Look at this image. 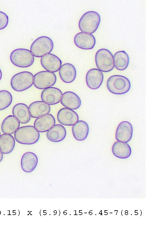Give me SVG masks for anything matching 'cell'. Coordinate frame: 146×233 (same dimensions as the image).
<instances>
[{"label":"cell","mask_w":146,"mask_h":233,"mask_svg":"<svg viewBox=\"0 0 146 233\" xmlns=\"http://www.w3.org/2000/svg\"><path fill=\"white\" fill-rule=\"evenodd\" d=\"M15 140L10 134H4L0 136V149L5 154L11 153L14 148Z\"/></svg>","instance_id":"obj_25"},{"label":"cell","mask_w":146,"mask_h":233,"mask_svg":"<svg viewBox=\"0 0 146 233\" xmlns=\"http://www.w3.org/2000/svg\"><path fill=\"white\" fill-rule=\"evenodd\" d=\"M114 66L118 70L123 71L128 66L129 58L127 53L124 50L117 51L113 57Z\"/></svg>","instance_id":"obj_26"},{"label":"cell","mask_w":146,"mask_h":233,"mask_svg":"<svg viewBox=\"0 0 146 233\" xmlns=\"http://www.w3.org/2000/svg\"><path fill=\"white\" fill-rule=\"evenodd\" d=\"M40 133L31 125L23 126L19 128L15 132L14 137L18 143L25 145L36 143L39 140Z\"/></svg>","instance_id":"obj_2"},{"label":"cell","mask_w":146,"mask_h":233,"mask_svg":"<svg viewBox=\"0 0 146 233\" xmlns=\"http://www.w3.org/2000/svg\"><path fill=\"white\" fill-rule=\"evenodd\" d=\"M101 22L99 14L94 11L84 13L80 18L78 23L80 30L83 32L91 34L97 30Z\"/></svg>","instance_id":"obj_1"},{"label":"cell","mask_w":146,"mask_h":233,"mask_svg":"<svg viewBox=\"0 0 146 233\" xmlns=\"http://www.w3.org/2000/svg\"><path fill=\"white\" fill-rule=\"evenodd\" d=\"M61 103L66 108L75 110L80 107L81 101L80 97L76 93L68 91L62 94Z\"/></svg>","instance_id":"obj_16"},{"label":"cell","mask_w":146,"mask_h":233,"mask_svg":"<svg viewBox=\"0 0 146 233\" xmlns=\"http://www.w3.org/2000/svg\"><path fill=\"white\" fill-rule=\"evenodd\" d=\"M73 136L76 140L82 141L87 137L89 132L88 123L82 120L78 121L72 127Z\"/></svg>","instance_id":"obj_21"},{"label":"cell","mask_w":146,"mask_h":233,"mask_svg":"<svg viewBox=\"0 0 146 233\" xmlns=\"http://www.w3.org/2000/svg\"><path fill=\"white\" fill-rule=\"evenodd\" d=\"M125 214V215H128V213L126 212Z\"/></svg>","instance_id":"obj_31"},{"label":"cell","mask_w":146,"mask_h":233,"mask_svg":"<svg viewBox=\"0 0 146 233\" xmlns=\"http://www.w3.org/2000/svg\"><path fill=\"white\" fill-rule=\"evenodd\" d=\"M57 117L60 123L67 126H73L79 120L78 116L75 112L66 108H63L58 111Z\"/></svg>","instance_id":"obj_10"},{"label":"cell","mask_w":146,"mask_h":233,"mask_svg":"<svg viewBox=\"0 0 146 233\" xmlns=\"http://www.w3.org/2000/svg\"><path fill=\"white\" fill-rule=\"evenodd\" d=\"M12 101V96L9 92L4 90L0 91V110L7 108Z\"/></svg>","instance_id":"obj_27"},{"label":"cell","mask_w":146,"mask_h":233,"mask_svg":"<svg viewBox=\"0 0 146 233\" xmlns=\"http://www.w3.org/2000/svg\"><path fill=\"white\" fill-rule=\"evenodd\" d=\"M3 153L2 152L0 149V162H1L3 158Z\"/></svg>","instance_id":"obj_29"},{"label":"cell","mask_w":146,"mask_h":233,"mask_svg":"<svg viewBox=\"0 0 146 233\" xmlns=\"http://www.w3.org/2000/svg\"><path fill=\"white\" fill-rule=\"evenodd\" d=\"M38 162L36 155L33 152L28 151L24 153L21 160V165L23 171L29 173L36 168Z\"/></svg>","instance_id":"obj_17"},{"label":"cell","mask_w":146,"mask_h":233,"mask_svg":"<svg viewBox=\"0 0 146 233\" xmlns=\"http://www.w3.org/2000/svg\"><path fill=\"white\" fill-rule=\"evenodd\" d=\"M33 82V74L28 71H23L14 75L11 79L10 84L14 90L21 92L30 88Z\"/></svg>","instance_id":"obj_5"},{"label":"cell","mask_w":146,"mask_h":233,"mask_svg":"<svg viewBox=\"0 0 146 233\" xmlns=\"http://www.w3.org/2000/svg\"><path fill=\"white\" fill-rule=\"evenodd\" d=\"M31 116L36 118L48 114L51 110L49 105L42 101H36L32 103L29 106Z\"/></svg>","instance_id":"obj_18"},{"label":"cell","mask_w":146,"mask_h":233,"mask_svg":"<svg viewBox=\"0 0 146 233\" xmlns=\"http://www.w3.org/2000/svg\"><path fill=\"white\" fill-rule=\"evenodd\" d=\"M104 80L101 71L96 68H92L87 72L85 77L86 84L91 89L95 90L101 85Z\"/></svg>","instance_id":"obj_13"},{"label":"cell","mask_w":146,"mask_h":233,"mask_svg":"<svg viewBox=\"0 0 146 233\" xmlns=\"http://www.w3.org/2000/svg\"><path fill=\"white\" fill-rule=\"evenodd\" d=\"M112 151L116 157L121 159H126L129 158L131 153V148L127 143L116 141L113 144Z\"/></svg>","instance_id":"obj_23"},{"label":"cell","mask_w":146,"mask_h":233,"mask_svg":"<svg viewBox=\"0 0 146 233\" xmlns=\"http://www.w3.org/2000/svg\"><path fill=\"white\" fill-rule=\"evenodd\" d=\"M95 59L96 66L102 72H109L114 68L113 55L107 49L102 48L98 50L95 54Z\"/></svg>","instance_id":"obj_7"},{"label":"cell","mask_w":146,"mask_h":233,"mask_svg":"<svg viewBox=\"0 0 146 233\" xmlns=\"http://www.w3.org/2000/svg\"><path fill=\"white\" fill-rule=\"evenodd\" d=\"M2 73L1 69L0 68V81L2 79Z\"/></svg>","instance_id":"obj_30"},{"label":"cell","mask_w":146,"mask_h":233,"mask_svg":"<svg viewBox=\"0 0 146 233\" xmlns=\"http://www.w3.org/2000/svg\"><path fill=\"white\" fill-rule=\"evenodd\" d=\"M12 113L21 123H27L30 120L28 107L24 103H19L15 104L12 108Z\"/></svg>","instance_id":"obj_19"},{"label":"cell","mask_w":146,"mask_h":233,"mask_svg":"<svg viewBox=\"0 0 146 233\" xmlns=\"http://www.w3.org/2000/svg\"><path fill=\"white\" fill-rule=\"evenodd\" d=\"M66 133V130L64 126L60 124H56L47 131L46 136L50 141L58 142L65 139Z\"/></svg>","instance_id":"obj_22"},{"label":"cell","mask_w":146,"mask_h":233,"mask_svg":"<svg viewBox=\"0 0 146 233\" xmlns=\"http://www.w3.org/2000/svg\"><path fill=\"white\" fill-rule=\"evenodd\" d=\"M74 41L78 47L85 50L93 49L96 43V39L94 35L83 32L78 33L75 35Z\"/></svg>","instance_id":"obj_9"},{"label":"cell","mask_w":146,"mask_h":233,"mask_svg":"<svg viewBox=\"0 0 146 233\" xmlns=\"http://www.w3.org/2000/svg\"><path fill=\"white\" fill-rule=\"evenodd\" d=\"M107 86L109 91L116 95H123L128 92L131 87V83L126 77L119 75L110 77L107 81Z\"/></svg>","instance_id":"obj_3"},{"label":"cell","mask_w":146,"mask_h":233,"mask_svg":"<svg viewBox=\"0 0 146 233\" xmlns=\"http://www.w3.org/2000/svg\"><path fill=\"white\" fill-rule=\"evenodd\" d=\"M10 59L14 65L21 68L31 66L35 60L34 56L29 50L22 48L13 50L10 54Z\"/></svg>","instance_id":"obj_4"},{"label":"cell","mask_w":146,"mask_h":233,"mask_svg":"<svg viewBox=\"0 0 146 233\" xmlns=\"http://www.w3.org/2000/svg\"><path fill=\"white\" fill-rule=\"evenodd\" d=\"M55 124V117L51 114H48L37 118L35 120L34 125L39 132L47 131Z\"/></svg>","instance_id":"obj_15"},{"label":"cell","mask_w":146,"mask_h":233,"mask_svg":"<svg viewBox=\"0 0 146 233\" xmlns=\"http://www.w3.org/2000/svg\"><path fill=\"white\" fill-rule=\"evenodd\" d=\"M0 136H1V132H0Z\"/></svg>","instance_id":"obj_33"},{"label":"cell","mask_w":146,"mask_h":233,"mask_svg":"<svg viewBox=\"0 0 146 233\" xmlns=\"http://www.w3.org/2000/svg\"><path fill=\"white\" fill-rule=\"evenodd\" d=\"M54 48V43L49 37L42 36L36 39L32 43L30 51L35 57H40L50 53Z\"/></svg>","instance_id":"obj_6"},{"label":"cell","mask_w":146,"mask_h":233,"mask_svg":"<svg viewBox=\"0 0 146 233\" xmlns=\"http://www.w3.org/2000/svg\"><path fill=\"white\" fill-rule=\"evenodd\" d=\"M20 122L13 115L6 117L2 121L1 129L2 132L8 134H13L19 127Z\"/></svg>","instance_id":"obj_24"},{"label":"cell","mask_w":146,"mask_h":233,"mask_svg":"<svg viewBox=\"0 0 146 233\" xmlns=\"http://www.w3.org/2000/svg\"><path fill=\"white\" fill-rule=\"evenodd\" d=\"M57 77L53 73L46 71L35 74L34 76V85L36 88L44 89L53 86L56 83Z\"/></svg>","instance_id":"obj_8"},{"label":"cell","mask_w":146,"mask_h":233,"mask_svg":"<svg viewBox=\"0 0 146 233\" xmlns=\"http://www.w3.org/2000/svg\"><path fill=\"white\" fill-rule=\"evenodd\" d=\"M40 62L42 67L45 70L52 73L57 72L62 64V61L60 58L56 55L51 53L41 57Z\"/></svg>","instance_id":"obj_12"},{"label":"cell","mask_w":146,"mask_h":233,"mask_svg":"<svg viewBox=\"0 0 146 233\" xmlns=\"http://www.w3.org/2000/svg\"><path fill=\"white\" fill-rule=\"evenodd\" d=\"M125 212H127V213H128V210H126V211H125Z\"/></svg>","instance_id":"obj_32"},{"label":"cell","mask_w":146,"mask_h":233,"mask_svg":"<svg viewBox=\"0 0 146 233\" xmlns=\"http://www.w3.org/2000/svg\"><path fill=\"white\" fill-rule=\"evenodd\" d=\"M59 74L61 80L66 83L73 82L76 76V71L75 67L70 63L62 65L59 70Z\"/></svg>","instance_id":"obj_20"},{"label":"cell","mask_w":146,"mask_h":233,"mask_svg":"<svg viewBox=\"0 0 146 233\" xmlns=\"http://www.w3.org/2000/svg\"><path fill=\"white\" fill-rule=\"evenodd\" d=\"M133 134V128L131 123L128 121H122L117 128L115 138L118 141L127 143L131 139Z\"/></svg>","instance_id":"obj_11"},{"label":"cell","mask_w":146,"mask_h":233,"mask_svg":"<svg viewBox=\"0 0 146 233\" xmlns=\"http://www.w3.org/2000/svg\"></svg>","instance_id":"obj_34"},{"label":"cell","mask_w":146,"mask_h":233,"mask_svg":"<svg viewBox=\"0 0 146 233\" xmlns=\"http://www.w3.org/2000/svg\"><path fill=\"white\" fill-rule=\"evenodd\" d=\"M62 95L59 89L51 87L44 89L41 94L42 101L49 105L56 104L60 101Z\"/></svg>","instance_id":"obj_14"},{"label":"cell","mask_w":146,"mask_h":233,"mask_svg":"<svg viewBox=\"0 0 146 233\" xmlns=\"http://www.w3.org/2000/svg\"><path fill=\"white\" fill-rule=\"evenodd\" d=\"M9 18L5 12L0 11V30L5 28L7 26Z\"/></svg>","instance_id":"obj_28"}]
</instances>
